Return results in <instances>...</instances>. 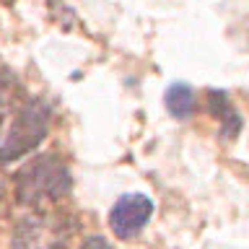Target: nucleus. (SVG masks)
<instances>
[{
	"mask_svg": "<svg viewBox=\"0 0 249 249\" xmlns=\"http://www.w3.org/2000/svg\"><path fill=\"white\" fill-rule=\"evenodd\" d=\"M163 104H166V112L174 117V120H190L195 114V91L190 83L184 81H174L163 93Z\"/></svg>",
	"mask_w": 249,
	"mask_h": 249,
	"instance_id": "obj_5",
	"label": "nucleus"
},
{
	"mask_svg": "<svg viewBox=\"0 0 249 249\" xmlns=\"http://www.w3.org/2000/svg\"><path fill=\"white\" fill-rule=\"evenodd\" d=\"M70 190V169L57 153H44L29 161L16 174V197L23 205H44L60 200Z\"/></svg>",
	"mask_w": 249,
	"mask_h": 249,
	"instance_id": "obj_1",
	"label": "nucleus"
},
{
	"mask_svg": "<svg viewBox=\"0 0 249 249\" xmlns=\"http://www.w3.org/2000/svg\"><path fill=\"white\" fill-rule=\"evenodd\" d=\"M153 218V200L143 192H127L109 210V229L117 239H135Z\"/></svg>",
	"mask_w": 249,
	"mask_h": 249,
	"instance_id": "obj_3",
	"label": "nucleus"
},
{
	"mask_svg": "<svg viewBox=\"0 0 249 249\" xmlns=\"http://www.w3.org/2000/svg\"><path fill=\"white\" fill-rule=\"evenodd\" d=\"M81 249H112V244H109L104 236H89L81 244Z\"/></svg>",
	"mask_w": 249,
	"mask_h": 249,
	"instance_id": "obj_7",
	"label": "nucleus"
},
{
	"mask_svg": "<svg viewBox=\"0 0 249 249\" xmlns=\"http://www.w3.org/2000/svg\"><path fill=\"white\" fill-rule=\"evenodd\" d=\"M21 249H23V247H21Z\"/></svg>",
	"mask_w": 249,
	"mask_h": 249,
	"instance_id": "obj_8",
	"label": "nucleus"
},
{
	"mask_svg": "<svg viewBox=\"0 0 249 249\" xmlns=\"http://www.w3.org/2000/svg\"><path fill=\"white\" fill-rule=\"evenodd\" d=\"M11 83L5 81L3 75H0V135H3V127H5V122H8V114H11Z\"/></svg>",
	"mask_w": 249,
	"mask_h": 249,
	"instance_id": "obj_6",
	"label": "nucleus"
},
{
	"mask_svg": "<svg viewBox=\"0 0 249 249\" xmlns=\"http://www.w3.org/2000/svg\"><path fill=\"white\" fill-rule=\"evenodd\" d=\"M50 130V107L42 99H29L18 109L8 130V138L0 143V163H13L29 156L47 138Z\"/></svg>",
	"mask_w": 249,
	"mask_h": 249,
	"instance_id": "obj_2",
	"label": "nucleus"
},
{
	"mask_svg": "<svg viewBox=\"0 0 249 249\" xmlns=\"http://www.w3.org/2000/svg\"><path fill=\"white\" fill-rule=\"evenodd\" d=\"M208 109L210 114L218 120V124H221V140H233L241 132V124H244V120H241V114L233 109L229 93L221 91V89H213L208 91Z\"/></svg>",
	"mask_w": 249,
	"mask_h": 249,
	"instance_id": "obj_4",
	"label": "nucleus"
}]
</instances>
